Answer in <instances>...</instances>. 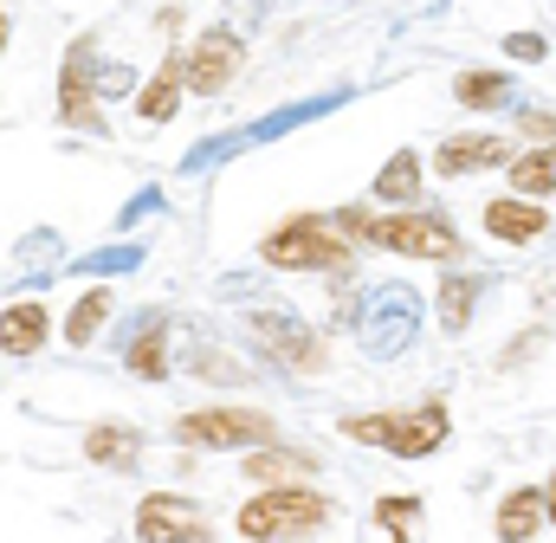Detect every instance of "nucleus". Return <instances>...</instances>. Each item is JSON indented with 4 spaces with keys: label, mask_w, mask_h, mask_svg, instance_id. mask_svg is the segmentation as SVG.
Segmentation results:
<instances>
[{
    "label": "nucleus",
    "mask_w": 556,
    "mask_h": 543,
    "mask_svg": "<svg viewBox=\"0 0 556 543\" xmlns=\"http://www.w3.org/2000/svg\"><path fill=\"white\" fill-rule=\"evenodd\" d=\"M260 260L278 272H343L350 266V247H343V227L337 220L298 214V220H285L273 240L260 247Z\"/></svg>",
    "instance_id": "nucleus-1"
},
{
    "label": "nucleus",
    "mask_w": 556,
    "mask_h": 543,
    "mask_svg": "<svg viewBox=\"0 0 556 543\" xmlns=\"http://www.w3.org/2000/svg\"><path fill=\"white\" fill-rule=\"evenodd\" d=\"M343 227L389 247V253H408V260H459V233L440 214H382V220L376 214H343Z\"/></svg>",
    "instance_id": "nucleus-2"
},
{
    "label": "nucleus",
    "mask_w": 556,
    "mask_h": 543,
    "mask_svg": "<svg viewBox=\"0 0 556 543\" xmlns=\"http://www.w3.org/2000/svg\"><path fill=\"white\" fill-rule=\"evenodd\" d=\"M420 330V291L415 285H376L356 311V337L369 356H402Z\"/></svg>",
    "instance_id": "nucleus-3"
},
{
    "label": "nucleus",
    "mask_w": 556,
    "mask_h": 543,
    "mask_svg": "<svg viewBox=\"0 0 556 543\" xmlns=\"http://www.w3.org/2000/svg\"><path fill=\"white\" fill-rule=\"evenodd\" d=\"M343 433L363 440V446H389L402 459H427L453 427H446L440 407H415V414H356V420H343Z\"/></svg>",
    "instance_id": "nucleus-4"
},
{
    "label": "nucleus",
    "mask_w": 556,
    "mask_h": 543,
    "mask_svg": "<svg viewBox=\"0 0 556 543\" xmlns=\"http://www.w3.org/2000/svg\"><path fill=\"white\" fill-rule=\"evenodd\" d=\"M337 518V505L330 498H317V492H260L247 512H240V531L253 543H273V538H304V531H317V525H330Z\"/></svg>",
    "instance_id": "nucleus-5"
},
{
    "label": "nucleus",
    "mask_w": 556,
    "mask_h": 543,
    "mask_svg": "<svg viewBox=\"0 0 556 543\" xmlns=\"http://www.w3.org/2000/svg\"><path fill=\"white\" fill-rule=\"evenodd\" d=\"M175 440L181 446H266L273 440V420L266 414H247V407H201V414H181L175 420Z\"/></svg>",
    "instance_id": "nucleus-6"
},
{
    "label": "nucleus",
    "mask_w": 556,
    "mask_h": 543,
    "mask_svg": "<svg viewBox=\"0 0 556 543\" xmlns=\"http://www.w3.org/2000/svg\"><path fill=\"white\" fill-rule=\"evenodd\" d=\"M247 337H253L273 363H291V369H324V343H317L291 311H273V304L247 311Z\"/></svg>",
    "instance_id": "nucleus-7"
},
{
    "label": "nucleus",
    "mask_w": 556,
    "mask_h": 543,
    "mask_svg": "<svg viewBox=\"0 0 556 543\" xmlns=\"http://www.w3.org/2000/svg\"><path fill=\"white\" fill-rule=\"evenodd\" d=\"M91 78H98V46H91V39H78V46L65 52V72H59V117H65V124H78L85 136H104V117H98V91H91Z\"/></svg>",
    "instance_id": "nucleus-8"
},
{
    "label": "nucleus",
    "mask_w": 556,
    "mask_h": 543,
    "mask_svg": "<svg viewBox=\"0 0 556 543\" xmlns=\"http://www.w3.org/2000/svg\"><path fill=\"white\" fill-rule=\"evenodd\" d=\"M137 538L142 543H214V531H207V518H201L188 498L149 492V498L137 505Z\"/></svg>",
    "instance_id": "nucleus-9"
},
{
    "label": "nucleus",
    "mask_w": 556,
    "mask_h": 543,
    "mask_svg": "<svg viewBox=\"0 0 556 543\" xmlns=\"http://www.w3.org/2000/svg\"><path fill=\"white\" fill-rule=\"evenodd\" d=\"M233 65H240V33H233V26L201 33V39H194V52H188V91H201V98L227 91Z\"/></svg>",
    "instance_id": "nucleus-10"
},
{
    "label": "nucleus",
    "mask_w": 556,
    "mask_h": 543,
    "mask_svg": "<svg viewBox=\"0 0 556 543\" xmlns=\"http://www.w3.org/2000/svg\"><path fill=\"white\" fill-rule=\"evenodd\" d=\"M124 363H130V376L142 382H162L168 376V311H149L137 324V337L124 343Z\"/></svg>",
    "instance_id": "nucleus-11"
},
{
    "label": "nucleus",
    "mask_w": 556,
    "mask_h": 543,
    "mask_svg": "<svg viewBox=\"0 0 556 543\" xmlns=\"http://www.w3.org/2000/svg\"><path fill=\"white\" fill-rule=\"evenodd\" d=\"M181 85H188V52L162 59V72L142 85V124H168L181 111Z\"/></svg>",
    "instance_id": "nucleus-12"
},
{
    "label": "nucleus",
    "mask_w": 556,
    "mask_h": 543,
    "mask_svg": "<svg viewBox=\"0 0 556 543\" xmlns=\"http://www.w3.org/2000/svg\"><path fill=\"white\" fill-rule=\"evenodd\" d=\"M137 453H142V433H137V427L98 420V427L85 433V459H91V466H111V472H124V466H137Z\"/></svg>",
    "instance_id": "nucleus-13"
},
{
    "label": "nucleus",
    "mask_w": 556,
    "mask_h": 543,
    "mask_svg": "<svg viewBox=\"0 0 556 543\" xmlns=\"http://www.w3.org/2000/svg\"><path fill=\"white\" fill-rule=\"evenodd\" d=\"M511 149L498 136H453L440 142V175H472V168H498Z\"/></svg>",
    "instance_id": "nucleus-14"
},
{
    "label": "nucleus",
    "mask_w": 556,
    "mask_h": 543,
    "mask_svg": "<svg viewBox=\"0 0 556 543\" xmlns=\"http://www.w3.org/2000/svg\"><path fill=\"white\" fill-rule=\"evenodd\" d=\"M485 233L505 240V247H525V240L544 233V207H531V201H492L485 207Z\"/></svg>",
    "instance_id": "nucleus-15"
},
{
    "label": "nucleus",
    "mask_w": 556,
    "mask_h": 543,
    "mask_svg": "<svg viewBox=\"0 0 556 543\" xmlns=\"http://www.w3.org/2000/svg\"><path fill=\"white\" fill-rule=\"evenodd\" d=\"M479 298H485V272H446L440 278V324L446 330H466Z\"/></svg>",
    "instance_id": "nucleus-16"
},
{
    "label": "nucleus",
    "mask_w": 556,
    "mask_h": 543,
    "mask_svg": "<svg viewBox=\"0 0 556 543\" xmlns=\"http://www.w3.org/2000/svg\"><path fill=\"white\" fill-rule=\"evenodd\" d=\"M46 343V311L33 304V298H20V304H7V324H0V350L20 363V356H33Z\"/></svg>",
    "instance_id": "nucleus-17"
},
{
    "label": "nucleus",
    "mask_w": 556,
    "mask_h": 543,
    "mask_svg": "<svg viewBox=\"0 0 556 543\" xmlns=\"http://www.w3.org/2000/svg\"><path fill=\"white\" fill-rule=\"evenodd\" d=\"M544 518H551V498L525 485V492H511V498L498 505V538H505V543H525L538 525H544Z\"/></svg>",
    "instance_id": "nucleus-18"
},
{
    "label": "nucleus",
    "mask_w": 556,
    "mask_h": 543,
    "mask_svg": "<svg viewBox=\"0 0 556 543\" xmlns=\"http://www.w3.org/2000/svg\"><path fill=\"white\" fill-rule=\"evenodd\" d=\"M453 98H459L466 111H498V104H511L518 91H511L505 72H459V78H453Z\"/></svg>",
    "instance_id": "nucleus-19"
},
{
    "label": "nucleus",
    "mask_w": 556,
    "mask_h": 543,
    "mask_svg": "<svg viewBox=\"0 0 556 543\" xmlns=\"http://www.w3.org/2000/svg\"><path fill=\"white\" fill-rule=\"evenodd\" d=\"M415 194H420V155H415V149H402V155H389V162L376 168V201L408 207Z\"/></svg>",
    "instance_id": "nucleus-20"
},
{
    "label": "nucleus",
    "mask_w": 556,
    "mask_h": 543,
    "mask_svg": "<svg viewBox=\"0 0 556 543\" xmlns=\"http://www.w3.org/2000/svg\"><path fill=\"white\" fill-rule=\"evenodd\" d=\"M111 311H117V304H111V291H85V298L72 304V317H65V343H72V350H85V343L104 330V317H111Z\"/></svg>",
    "instance_id": "nucleus-21"
},
{
    "label": "nucleus",
    "mask_w": 556,
    "mask_h": 543,
    "mask_svg": "<svg viewBox=\"0 0 556 543\" xmlns=\"http://www.w3.org/2000/svg\"><path fill=\"white\" fill-rule=\"evenodd\" d=\"M337 104H343V98H311V104H291V111H273V117H260V124H253L247 136H253V142H273V136L298 130V124H311V117H330Z\"/></svg>",
    "instance_id": "nucleus-22"
},
{
    "label": "nucleus",
    "mask_w": 556,
    "mask_h": 543,
    "mask_svg": "<svg viewBox=\"0 0 556 543\" xmlns=\"http://www.w3.org/2000/svg\"><path fill=\"white\" fill-rule=\"evenodd\" d=\"M247 142H253L247 130H233V136H207V142H194V149L181 155V168H188V175H201V168H214V162H227V155H240Z\"/></svg>",
    "instance_id": "nucleus-23"
},
{
    "label": "nucleus",
    "mask_w": 556,
    "mask_h": 543,
    "mask_svg": "<svg viewBox=\"0 0 556 543\" xmlns=\"http://www.w3.org/2000/svg\"><path fill=\"white\" fill-rule=\"evenodd\" d=\"M511 188H518V194H551L556 188V155H518V162H511Z\"/></svg>",
    "instance_id": "nucleus-24"
},
{
    "label": "nucleus",
    "mask_w": 556,
    "mask_h": 543,
    "mask_svg": "<svg viewBox=\"0 0 556 543\" xmlns=\"http://www.w3.org/2000/svg\"><path fill=\"white\" fill-rule=\"evenodd\" d=\"M142 260H149V253L130 240V247H98V253H85V260H78V272H137Z\"/></svg>",
    "instance_id": "nucleus-25"
},
{
    "label": "nucleus",
    "mask_w": 556,
    "mask_h": 543,
    "mask_svg": "<svg viewBox=\"0 0 556 543\" xmlns=\"http://www.w3.org/2000/svg\"><path fill=\"white\" fill-rule=\"evenodd\" d=\"M247 472H253V479H285V472H311V453H273V446H266V453H253V459H247Z\"/></svg>",
    "instance_id": "nucleus-26"
},
{
    "label": "nucleus",
    "mask_w": 556,
    "mask_h": 543,
    "mask_svg": "<svg viewBox=\"0 0 556 543\" xmlns=\"http://www.w3.org/2000/svg\"><path fill=\"white\" fill-rule=\"evenodd\" d=\"M376 518L395 531V543H408V518H420V498H382V505H376Z\"/></svg>",
    "instance_id": "nucleus-27"
},
{
    "label": "nucleus",
    "mask_w": 556,
    "mask_h": 543,
    "mask_svg": "<svg viewBox=\"0 0 556 543\" xmlns=\"http://www.w3.org/2000/svg\"><path fill=\"white\" fill-rule=\"evenodd\" d=\"M505 52H511L518 65H544V52H551V39H544V33H505Z\"/></svg>",
    "instance_id": "nucleus-28"
},
{
    "label": "nucleus",
    "mask_w": 556,
    "mask_h": 543,
    "mask_svg": "<svg viewBox=\"0 0 556 543\" xmlns=\"http://www.w3.org/2000/svg\"><path fill=\"white\" fill-rule=\"evenodd\" d=\"M52 253H59V233H33V240H20V266H52Z\"/></svg>",
    "instance_id": "nucleus-29"
},
{
    "label": "nucleus",
    "mask_w": 556,
    "mask_h": 543,
    "mask_svg": "<svg viewBox=\"0 0 556 543\" xmlns=\"http://www.w3.org/2000/svg\"><path fill=\"white\" fill-rule=\"evenodd\" d=\"M130 85H137V72H130V65H98V91H104V98H124Z\"/></svg>",
    "instance_id": "nucleus-30"
},
{
    "label": "nucleus",
    "mask_w": 556,
    "mask_h": 543,
    "mask_svg": "<svg viewBox=\"0 0 556 543\" xmlns=\"http://www.w3.org/2000/svg\"><path fill=\"white\" fill-rule=\"evenodd\" d=\"M155 207H162V194H155V188H142L137 201H130V207H117V227L130 233V220H142V214H155Z\"/></svg>",
    "instance_id": "nucleus-31"
},
{
    "label": "nucleus",
    "mask_w": 556,
    "mask_h": 543,
    "mask_svg": "<svg viewBox=\"0 0 556 543\" xmlns=\"http://www.w3.org/2000/svg\"><path fill=\"white\" fill-rule=\"evenodd\" d=\"M518 124L538 136V142H551V136H556V117H551V111H518Z\"/></svg>",
    "instance_id": "nucleus-32"
},
{
    "label": "nucleus",
    "mask_w": 556,
    "mask_h": 543,
    "mask_svg": "<svg viewBox=\"0 0 556 543\" xmlns=\"http://www.w3.org/2000/svg\"><path fill=\"white\" fill-rule=\"evenodd\" d=\"M544 498H551V525H556V479H551V492H544Z\"/></svg>",
    "instance_id": "nucleus-33"
}]
</instances>
